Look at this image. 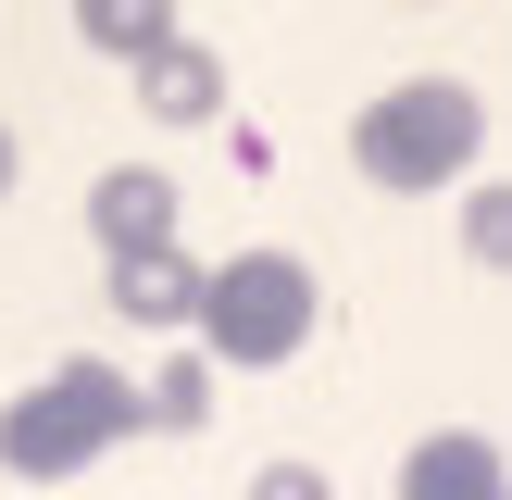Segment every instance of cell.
Masks as SVG:
<instances>
[{"mask_svg": "<svg viewBox=\"0 0 512 500\" xmlns=\"http://www.w3.org/2000/svg\"><path fill=\"white\" fill-rule=\"evenodd\" d=\"M138 425V388H125L113 363H50L38 388L0 413V475H25V488H50V475H88L100 450Z\"/></svg>", "mask_w": 512, "mask_h": 500, "instance_id": "obj_1", "label": "cell"}, {"mask_svg": "<svg viewBox=\"0 0 512 500\" xmlns=\"http://www.w3.org/2000/svg\"><path fill=\"white\" fill-rule=\"evenodd\" d=\"M475 138H488V100H475L463 75H413V88L363 100L350 163H363L375 188H450V175L475 163Z\"/></svg>", "mask_w": 512, "mask_h": 500, "instance_id": "obj_2", "label": "cell"}, {"mask_svg": "<svg viewBox=\"0 0 512 500\" xmlns=\"http://www.w3.org/2000/svg\"><path fill=\"white\" fill-rule=\"evenodd\" d=\"M313 313H325V288L288 250H238V263L200 275V338H213V363H250V375L288 363V350L313 338Z\"/></svg>", "mask_w": 512, "mask_h": 500, "instance_id": "obj_3", "label": "cell"}, {"mask_svg": "<svg viewBox=\"0 0 512 500\" xmlns=\"http://www.w3.org/2000/svg\"><path fill=\"white\" fill-rule=\"evenodd\" d=\"M88 238L113 250V263H125V250H175V175H150V163H113V175L88 188Z\"/></svg>", "mask_w": 512, "mask_h": 500, "instance_id": "obj_4", "label": "cell"}, {"mask_svg": "<svg viewBox=\"0 0 512 500\" xmlns=\"http://www.w3.org/2000/svg\"><path fill=\"white\" fill-rule=\"evenodd\" d=\"M512 475H500V450L475 438V425H438V438H413L400 450V500H500Z\"/></svg>", "mask_w": 512, "mask_h": 500, "instance_id": "obj_5", "label": "cell"}, {"mask_svg": "<svg viewBox=\"0 0 512 500\" xmlns=\"http://www.w3.org/2000/svg\"><path fill=\"white\" fill-rule=\"evenodd\" d=\"M138 113H150V125H213V113H225V63H213L200 38H163V50L138 63Z\"/></svg>", "mask_w": 512, "mask_h": 500, "instance_id": "obj_6", "label": "cell"}, {"mask_svg": "<svg viewBox=\"0 0 512 500\" xmlns=\"http://www.w3.org/2000/svg\"><path fill=\"white\" fill-rule=\"evenodd\" d=\"M113 313H138V325H200V263H188V250H125V263H113Z\"/></svg>", "mask_w": 512, "mask_h": 500, "instance_id": "obj_7", "label": "cell"}, {"mask_svg": "<svg viewBox=\"0 0 512 500\" xmlns=\"http://www.w3.org/2000/svg\"><path fill=\"white\" fill-rule=\"evenodd\" d=\"M75 25H88V50H113V63H150V50L175 38V0H75Z\"/></svg>", "mask_w": 512, "mask_h": 500, "instance_id": "obj_8", "label": "cell"}, {"mask_svg": "<svg viewBox=\"0 0 512 500\" xmlns=\"http://www.w3.org/2000/svg\"><path fill=\"white\" fill-rule=\"evenodd\" d=\"M200 413H213V375H200V363H163L138 388V425H200Z\"/></svg>", "mask_w": 512, "mask_h": 500, "instance_id": "obj_9", "label": "cell"}, {"mask_svg": "<svg viewBox=\"0 0 512 500\" xmlns=\"http://www.w3.org/2000/svg\"><path fill=\"white\" fill-rule=\"evenodd\" d=\"M463 250H475L488 275H512V188H475V200H463Z\"/></svg>", "mask_w": 512, "mask_h": 500, "instance_id": "obj_10", "label": "cell"}, {"mask_svg": "<svg viewBox=\"0 0 512 500\" xmlns=\"http://www.w3.org/2000/svg\"><path fill=\"white\" fill-rule=\"evenodd\" d=\"M250 500H325V475H313V463H263V475H250Z\"/></svg>", "mask_w": 512, "mask_h": 500, "instance_id": "obj_11", "label": "cell"}, {"mask_svg": "<svg viewBox=\"0 0 512 500\" xmlns=\"http://www.w3.org/2000/svg\"><path fill=\"white\" fill-rule=\"evenodd\" d=\"M0 188H13V138H0Z\"/></svg>", "mask_w": 512, "mask_h": 500, "instance_id": "obj_12", "label": "cell"}, {"mask_svg": "<svg viewBox=\"0 0 512 500\" xmlns=\"http://www.w3.org/2000/svg\"><path fill=\"white\" fill-rule=\"evenodd\" d=\"M500 500H512V488H500Z\"/></svg>", "mask_w": 512, "mask_h": 500, "instance_id": "obj_13", "label": "cell"}]
</instances>
